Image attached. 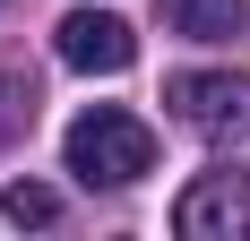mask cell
Instances as JSON below:
<instances>
[{
  "label": "cell",
  "instance_id": "3",
  "mask_svg": "<svg viewBox=\"0 0 250 241\" xmlns=\"http://www.w3.org/2000/svg\"><path fill=\"white\" fill-rule=\"evenodd\" d=\"M181 241H250V172H207L173 207Z\"/></svg>",
  "mask_w": 250,
  "mask_h": 241
},
{
  "label": "cell",
  "instance_id": "1",
  "mask_svg": "<svg viewBox=\"0 0 250 241\" xmlns=\"http://www.w3.org/2000/svg\"><path fill=\"white\" fill-rule=\"evenodd\" d=\"M61 155H69V172L86 181V190H129V181L155 172V129L129 120V112H112V103H95V112L69 120Z\"/></svg>",
  "mask_w": 250,
  "mask_h": 241
},
{
  "label": "cell",
  "instance_id": "5",
  "mask_svg": "<svg viewBox=\"0 0 250 241\" xmlns=\"http://www.w3.org/2000/svg\"><path fill=\"white\" fill-rule=\"evenodd\" d=\"M164 26L190 43H233L250 26V0H164Z\"/></svg>",
  "mask_w": 250,
  "mask_h": 241
},
{
  "label": "cell",
  "instance_id": "4",
  "mask_svg": "<svg viewBox=\"0 0 250 241\" xmlns=\"http://www.w3.org/2000/svg\"><path fill=\"white\" fill-rule=\"evenodd\" d=\"M52 43H61V60L86 78H121L129 60H138V35H129L112 9H69V18L52 26Z\"/></svg>",
  "mask_w": 250,
  "mask_h": 241
},
{
  "label": "cell",
  "instance_id": "6",
  "mask_svg": "<svg viewBox=\"0 0 250 241\" xmlns=\"http://www.w3.org/2000/svg\"><path fill=\"white\" fill-rule=\"evenodd\" d=\"M0 216H9V224H52L61 198H52L43 181H9V190H0Z\"/></svg>",
  "mask_w": 250,
  "mask_h": 241
},
{
  "label": "cell",
  "instance_id": "2",
  "mask_svg": "<svg viewBox=\"0 0 250 241\" xmlns=\"http://www.w3.org/2000/svg\"><path fill=\"white\" fill-rule=\"evenodd\" d=\"M164 103L199 138H250V78H233V69H181L164 86Z\"/></svg>",
  "mask_w": 250,
  "mask_h": 241
},
{
  "label": "cell",
  "instance_id": "7",
  "mask_svg": "<svg viewBox=\"0 0 250 241\" xmlns=\"http://www.w3.org/2000/svg\"><path fill=\"white\" fill-rule=\"evenodd\" d=\"M26 120H35V86L26 78H0V146L26 138Z\"/></svg>",
  "mask_w": 250,
  "mask_h": 241
}]
</instances>
